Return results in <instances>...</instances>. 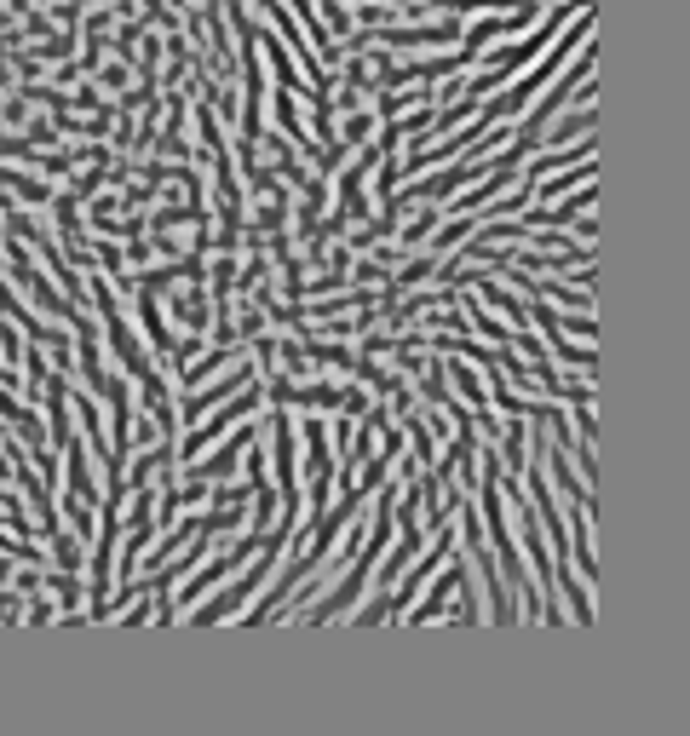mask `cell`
<instances>
[{"instance_id": "5b68a950", "label": "cell", "mask_w": 690, "mask_h": 736, "mask_svg": "<svg viewBox=\"0 0 690 736\" xmlns=\"http://www.w3.org/2000/svg\"><path fill=\"white\" fill-rule=\"evenodd\" d=\"M52 564H58V570H81V547H75V535H58V541H52Z\"/></svg>"}, {"instance_id": "3957f363", "label": "cell", "mask_w": 690, "mask_h": 736, "mask_svg": "<svg viewBox=\"0 0 690 736\" xmlns=\"http://www.w3.org/2000/svg\"><path fill=\"white\" fill-rule=\"evenodd\" d=\"M455 23H432V29H380L374 41L380 46H432V41H449Z\"/></svg>"}, {"instance_id": "6da1fadb", "label": "cell", "mask_w": 690, "mask_h": 736, "mask_svg": "<svg viewBox=\"0 0 690 736\" xmlns=\"http://www.w3.org/2000/svg\"><path fill=\"white\" fill-rule=\"evenodd\" d=\"M253 403H259V386H253V391H248V397H236V403H230V409H225V414H213V420H207V426H196V432L184 437V449H179V455H184V460H196V455H202V449H207V443H213V437L225 432L230 420H242V414H248V409H253Z\"/></svg>"}, {"instance_id": "277c9868", "label": "cell", "mask_w": 690, "mask_h": 736, "mask_svg": "<svg viewBox=\"0 0 690 736\" xmlns=\"http://www.w3.org/2000/svg\"><path fill=\"white\" fill-rule=\"evenodd\" d=\"M248 443H253V432H236V437H230V443H225V449H219V455L207 460V466H196V472H202V478H225L230 466H236V455H242Z\"/></svg>"}, {"instance_id": "9c48e42d", "label": "cell", "mask_w": 690, "mask_h": 736, "mask_svg": "<svg viewBox=\"0 0 690 736\" xmlns=\"http://www.w3.org/2000/svg\"><path fill=\"white\" fill-rule=\"evenodd\" d=\"M52 593H58V604H64V610H75V604H81V587H75V575H69V581H52Z\"/></svg>"}, {"instance_id": "ba28073f", "label": "cell", "mask_w": 690, "mask_h": 736, "mask_svg": "<svg viewBox=\"0 0 690 736\" xmlns=\"http://www.w3.org/2000/svg\"><path fill=\"white\" fill-rule=\"evenodd\" d=\"M0 184H18V190H23V202H46V196H52V190H46L41 179H0Z\"/></svg>"}, {"instance_id": "8992f818", "label": "cell", "mask_w": 690, "mask_h": 736, "mask_svg": "<svg viewBox=\"0 0 690 736\" xmlns=\"http://www.w3.org/2000/svg\"><path fill=\"white\" fill-rule=\"evenodd\" d=\"M455 570H460V564H455ZM455 570H449V575H455ZM449 575H443V581H437L432 593H426V604H420V610H414V616H409V621H432V616H437V610H443V593H449Z\"/></svg>"}, {"instance_id": "7a4b0ae2", "label": "cell", "mask_w": 690, "mask_h": 736, "mask_svg": "<svg viewBox=\"0 0 690 736\" xmlns=\"http://www.w3.org/2000/svg\"><path fill=\"white\" fill-rule=\"evenodd\" d=\"M276 478H282V495L299 512V466H294V426L276 414Z\"/></svg>"}, {"instance_id": "52a82bcc", "label": "cell", "mask_w": 690, "mask_h": 736, "mask_svg": "<svg viewBox=\"0 0 690 736\" xmlns=\"http://www.w3.org/2000/svg\"><path fill=\"white\" fill-rule=\"evenodd\" d=\"M455 386H460V391H466V397H472V403L483 409V386H478V374H472V368H455Z\"/></svg>"}]
</instances>
